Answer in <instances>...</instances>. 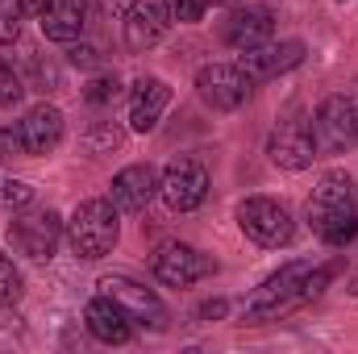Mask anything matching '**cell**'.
I'll list each match as a JSON object with an SVG mask.
<instances>
[{"label":"cell","instance_id":"6da1fadb","mask_svg":"<svg viewBox=\"0 0 358 354\" xmlns=\"http://www.w3.org/2000/svg\"><path fill=\"white\" fill-rule=\"evenodd\" d=\"M308 229L325 242V246H346L358 238V192H355V179L346 171H325L317 179L313 196H308Z\"/></svg>","mask_w":358,"mask_h":354},{"label":"cell","instance_id":"7a4b0ae2","mask_svg":"<svg viewBox=\"0 0 358 354\" xmlns=\"http://www.w3.org/2000/svg\"><path fill=\"white\" fill-rule=\"evenodd\" d=\"M117 238H121V221H117L113 196H92V200H84V204L71 213V221H67V242H71V250H76L80 259H88V263L113 255Z\"/></svg>","mask_w":358,"mask_h":354},{"label":"cell","instance_id":"3957f363","mask_svg":"<svg viewBox=\"0 0 358 354\" xmlns=\"http://www.w3.org/2000/svg\"><path fill=\"white\" fill-rule=\"evenodd\" d=\"M313 263H283L275 275L263 279V288L246 300V321H275L283 313H292L296 304H304V279H308Z\"/></svg>","mask_w":358,"mask_h":354},{"label":"cell","instance_id":"277c9868","mask_svg":"<svg viewBox=\"0 0 358 354\" xmlns=\"http://www.w3.org/2000/svg\"><path fill=\"white\" fill-rule=\"evenodd\" d=\"M317 155H346L358 142V100L350 96H329L308 121Z\"/></svg>","mask_w":358,"mask_h":354},{"label":"cell","instance_id":"5b68a950","mask_svg":"<svg viewBox=\"0 0 358 354\" xmlns=\"http://www.w3.org/2000/svg\"><path fill=\"white\" fill-rule=\"evenodd\" d=\"M238 225H242V234H246L255 246H267V250L287 246L292 234H296L292 213H287L279 200H271V196H246V200L238 204Z\"/></svg>","mask_w":358,"mask_h":354},{"label":"cell","instance_id":"8992f818","mask_svg":"<svg viewBox=\"0 0 358 354\" xmlns=\"http://www.w3.org/2000/svg\"><path fill=\"white\" fill-rule=\"evenodd\" d=\"M255 80L242 71V63H208L196 71V92L213 113H234L246 104Z\"/></svg>","mask_w":358,"mask_h":354},{"label":"cell","instance_id":"52a82bcc","mask_svg":"<svg viewBox=\"0 0 358 354\" xmlns=\"http://www.w3.org/2000/svg\"><path fill=\"white\" fill-rule=\"evenodd\" d=\"M159 196L167 200L171 213H192L208 196V171L196 159H171L167 171L159 176Z\"/></svg>","mask_w":358,"mask_h":354},{"label":"cell","instance_id":"ba28073f","mask_svg":"<svg viewBox=\"0 0 358 354\" xmlns=\"http://www.w3.org/2000/svg\"><path fill=\"white\" fill-rule=\"evenodd\" d=\"M213 271H217V263L187 242H167L155 250V279L167 288H192L196 279H208Z\"/></svg>","mask_w":358,"mask_h":354},{"label":"cell","instance_id":"9c48e42d","mask_svg":"<svg viewBox=\"0 0 358 354\" xmlns=\"http://www.w3.org/2000/svg\"><path fill=\"white\" fill-rule=\"evenodd\" d=\"M100 292L113 296L134 321H142V325H150V330H167V309H163V300H159L146 283H138V279H129V275H104V279H100Z\"/></svg>","mask_w":358,"mask_h":354},{"label":"cell","instance_id":"30bf717a","mask_svg":"<svg viewBox=\"0 0 358 354\" xmlns=\"http://www.w3.org/2000/svg\"><path fill=\"white\" fill-rule=\"evenodd\" d=\"M13 246L21 250V255H29V259H50L55 250H59V242H63V217L59 213H25V217H17L13 221Z\"/></svg>","mask_w":358,"mask_h":354},{"label":"cell","instance_id":"8fae6325","mask_svg":"<svg viewBox=\"0 0 358 354\" xmlns=\"http://www.w3.org/2000/svg\"><path fill=\"white\" fill-rule=\"evenodd\" d=\"M171 4L167 0H129L125 8V42L129 50H150L163 42V34L171 29Z\"/></svg>","mask_w":358,"mask_h":354},{"label":"cell","instance_id":"7c38bea8","mask_svg":"<svg viewBox=\"0 0 358 354\" xmlns=\"http://www.w3.org/2000/svg\"><path fill=\"white\" fill-rule=\"evenodd\" d=\"M304 63V42L300 38H287V42H263V46H250L242 50V71L250 80H275L292 67Z\"/></svg>","mask_w":358,"mask_h":354},{"label":"cell","instance_id":"4fadbf2b","mask_svg":"<svg viewBox=\"0 0 358 354\" xmlns=\"http://www.w3.org/2000/svg\"><path fill=\"white\" fill-rule=\"evenodd\" d=\"M84 325H88V334L96 342H104V346H125L129 338H134V317L113 300V296H96L88 300V309H84Z\"/></svg>","mask_w":358,"mask_h":354},{"label":"cell","instance_id":"5bb4252c","mask_svg":"<svg viewBox=\"0 0 358 354\" xmlns=\"http://www.w3.org/2000/svg\"><path fill=\"white\" fill-rule=\"evenodd\" d=\"M267 155H271V163L283 167V171H304V167H313L317 146H313L308 125H300V121L279 125V129L267 138Z\"/></svg>","mask_w":358,"mask_h":354},{"label":"cell","instance_id":"9a60e30c","mask_svg":"<svg viewBox=\"0 0 358 354\" xmlns=\"http://www.w3.org/2000/svg\"><path fill=\"white\" fill-rule=\"evenodd\" d=\"M17 129H21V146H25V155H50L59 142H63V108H55V104H34L21 121H17Z\"/></svg>","mask_w":358,"mask_h":354},{"label":"cell","instance_id":"2e32d148","mask_svg":"<svg viewBox=\"0 0 358 354\" xmlns=\"http://www.w3.org/2000/svg\"><path fill=\"white\" fill-rule=\"evenodd\" d=\"M167 104H171V84L159 80V76H142L134 84V92H129V125L138 134H150L163 121Z\"/></svg>","mask_w":358,"mask_h":354},{"label":"cell","instance_id":"e0dca14e","mask_svg":"<svg viewBox=\"0 0 358 354\" xmlns=\"http://www.w3.org/2000/svg\"><path fill=\"white\" fill-rule=\"evenodd\" d=\"M159 196V171L150 163H129L125 171L113 176V204L121 213H142Z\"/></svg>","mask_w":358,"mask_h":354},{"label":"cell","instance_id":"ac0fdd59","mask_svg":"<svg viewBox=\"0 0 358 354\" xmlns=\"http://www.w3.org/2000/svg\"><path fill=\"white\" fill-rule=\"evenodd\" d=\"M271 29H275L271 8H263V4L238 8V13H229V21H225V42H229L234 50H250V46L271 42Z\"/></svg>","mask_w":358,"mask_h":354},{"label":"cell","instance_id":"d6986e66","mask_svg":"<svg viewBox=\"0 0 358 354\" xmlns=\"http://www.w3.org/2000/svg\"><path fill=\"white\" fill-rule=\"evenodd\" d=\"M84 17H88L84 0H50V8L38 21H42V34L50 42H76L84 34Z\"/></svg>","mask_w":358,"mask_h":354},{"label":"cell","instance_id":"ffe728a7","mask_svg":"<svg viewBox=\"0 0 358 354\" xmlns=\"http://www.w3.org/2000/svg\"><path fill=\"white\" fill-rule=\"evenodd\" d=\"M121 96V80L113 76V71H104V76H92L88 88H84V100L88 104H113Z\"/></svg>","mask_w":358,"mask_h":354},{"label":"cell","instance_id":"44dd1931","mask_svg":"<svg viewBox=\"0 0 358 354\" xmlns=\"http://www.w3.org/2000/svg\"><path fill=\"white\" fill-rule=\"evenodd\" d=\"M84 142H88L92 155H108V150L121 146V129H117L113 121H100V125H92V134L84 138Z\"/></svg>","mask_w":358,"mask_h":354},{"label":"cell","instance_id":"7402d4cb","mask_svg":"<svg viewBox=\"0 0 358 354\" xmlns=\"http://www.w3.org/2000/svg\"><path fill=\"white\" fill-rule=\"evenodd\" d=\"M34 200V187L25 179H0V204L4 208H25Z\"/></svg>","mask_w":358,"mask_h":354},{"label":"cell","instance_id":"603a6c76","mask_svg":"<svg viewBox=\"0 0 358 354\" xmlns=\"http://www.w3.org/2000/svg\"><path fill=\"white\" fill-rule=\"evenodd\" d=\"M21 4L17 0H0V42H17L21 34Z\"/></svg>","mask_w":358,"mask_h":354},{"label":"cell","instance_id":"cb8c5ba5","mask_svg":"<svg viewBox=\"0 0 358 354\" xmlns=\"http://www.w3.org/2000/svg\"><path fill=\"white\" fill-rule=\"evenodd\" d=\"M17 296H21V271L0 250V300H17Z\"/></svg>","mask_w":358,"mask_h":354},{"label":"cell","instance_id":"d4e9b609","mask_svg":"<svg viewBox=\"0 0 358 354\" xmlns=\"http://www.w3.org/2000/svg\"><path fill=\"white\" fill-rule=\"evenodd\" d=\"M21 92H25V88H21V80H17V76H13V67L0 59V108H13V104L21 100Z\"/></svg>","mask_w":358,"mask_h":354},{"label":"cell","instance_id":"484cf974","mask_svg":"<svg viewBox=\"0 0 358 354\" xmlns=\"http://www.w3.org/2000/svg\"><path fill=\"white\" fill-rule=\"evenodd\" d=\"M167 4H171V17L187 21V25H196L204 17V8H208V0H167Z\"/></svg>","mask_w":358,"mask_h":354},{"label":"cell","instance_id":"4316f807","mask_svg":"<svg viewBox=\"0 0 358 354\" xmlns=\"http://www.w3.org/2000/svg\"><path fill=\"white\" fill-rule=\"evenodd\" d=\"M17 155H25V146H21V129L4 125V129H0V159H17Z\"/></svg>","mask_w":358,"mask_h":354},{"label":"cell","instance_id":"83f0119b","mask_svg":"<svg viewBox=\"0 0 358 354\" xmlns=\"http://www.w3.org/2000/svg\"><path fill=\"white\" fill-rule=\"evenodd\" d=\"M67 59H71L76 67H96V46H84V42H80V46H71Z\"/></svg>","mask_w":358,"mask_h":354},{"label":"cell","instance_id":"f1b7e54d","mask_svg":"<svg viewBox=\"0 0 358 354\" xmlns=\"http://www.w3.org/2000/svg\"><path fill=\"white\" fill-rule=\"evenodd\" d=\"M225 309H229L225 300H213V304H200V313H196V317H200V321H213V317H225Z\"/></svg>","mask_w":358,"mask_h":354},{"label":"cell","instance_id":"f546056e","mask_svg":"<svg viewBox=\"0 0 358 354\" xmlns=\"http://www.w3.org/2000/svg\"><path fill=\"white\" fill-rule=\"evenodd\" d=\"M17 4H21V13H34V17H42L50 8V0H17Z\"/></svg>","mask_w":358,"mask_h":354},{"label":"cell","instance_id":"4dcf8cb0","mask_svg":"<svg viewBox=\"0 0 358 354\" xmlns=\"http://www.w3.org/2000/svg\"><path fill=\"white\" fill-rule=\"evenodd\" d=\"M208 4H234V0H208Z\"/></svg>","mask_w":358,"mask_h":354}]
</instances>
